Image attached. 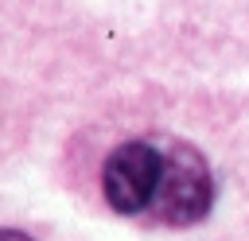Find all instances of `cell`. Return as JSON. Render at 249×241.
Masks as SVG:
<instances>
[{
	"label": "cell",
	"mask_w": 249,
	"mask_h": 241,
	"mask_svg": "<svg viewBox=\"0 0 249 241\" xmlns=\"http://www.w3.org/2000/svg\"><path fill=\"white\" fill-rule=\"evenodd\" d=\"M210 202H214V179L206 159L191 144H171L163 152V175L152 214L167 225H195L210 214Z\"/></svg>",
	"instance_id": "cell-1"
},
{
	"label": "cell",
	"mask_w": 249,
	"mask_h": 241,
	"mask_svg": "<svg viewBox=\"0 0 249 241\" xmlns=\"http://www.w3.org/2000/svg\"><path fill=\"white\" fill-rule=\"evenodd\" d=\"M163 175V152L148 140H124L105 155L101 194L117 214H144L156 202Z\"/></svg>",
	"instance_id": "cell-2"
},
{
	"label": "cell",
	"mask_w": 249,
	"mask_h": 241,
	"mask_svg": "<svg viewBox=\"0 0 249 241\" xmlns=\"http://www.w3.org/2000/svg\"><path fill=\"white\" fill-rule=\"evenodd\" d=\"M0 241H31L23 229H0Z\"/></svg>",
	"instance_id": "cell-3"
}]
</instances>
